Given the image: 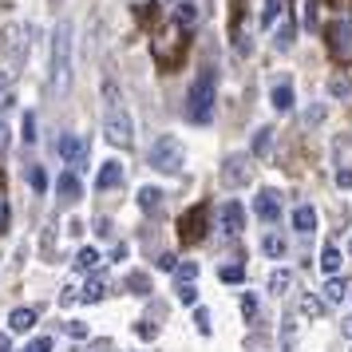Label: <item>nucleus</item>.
<instances>
[{
    "instance_id": "obj_7",
    "label": "nucleus",
    "mask_w": 352,
    "mask_h": 352,
    "mask_svg": "<svg viewBox=\"0 0 352 352\" xmlns=\"http://www.w3.org/2000/svg\"><path fill=\"white\" fill-rule=\"evenodd\" d=\"M56 151H60V159H64L67 166L83 170V162H87V143H83L80 135H64V139L56 143Z\"/></svg>"
},
{
    "instance_id": "obj_20",
    "label": "nucleus",
    "mask_w": 352,
    "mask_h": 352,
    "mask_svg": "<svg viewBox=\"0 0 352 352\" xmlns=\"http://www.w3.org/2000/svg\"><path fill=\"white\" fill-rule=\"evenodd\" d=\"M270 103L277 107V111H289V107H293V87H289V83H277V87L270 91Z\"/></svg>"
},
{
    "instance_id": "obj_14",
    "label": "nucleus",
    "mask_w": 352,
    "mask_h": 352,
    "mask_svg": "<svg viewBox=\"0 0 352 352\" xmlns=\"http://www.w3.org/2000/svg\"><path fill=\"white\" fill-rule=\"evenodd\" d=\"M56 190H60V198H80V178H76V170H64V175L56 178Z\"/></svg>"
},
{
    "instance_id": "obj_10",
    "label": "nucleus",
    "mask_w": 352,
    "mask_h": 352,
    "mask_svg": "<svg viewBox=\"0 0 352 352\" xmlns=\"http://www.w3.org/2000/svg\"><path fill=\"white\" fill-rule=\"evenodd\" d=\"M349 40H352V24L349 20H333V24H329V44H333L336 56L349 52Z\"/></svg>"
},
{
    "instance_id": "obj_23",
    "label": "nucleus",
    "mask_w": 352,
    "mask_h": 352,
    "mask_svg": "<svg viewBox=\"0 0 352 352\" xmlns=\"http://www.w3.org/2000/svg\"><path fill=\"white\" fill-rule=\"evenodd\" d=\"M293 344H297V320L285 317L281 320V352H293Z\"/></svg>"
},
{
    "instance_id": "obj_44",
    "label": "nucleus",
    "mask_w": 352,
    "mask_h": 352,
    "mask_svg": "<svg viewBox=\"0 0 352 352\" xmlns=\"http://www.w3.org/2000/svg\"><path fill=\"white\" fill-rule=\"evenodd\" d=\"M4 87H8V76H0V91H4Z\"/></svg>"
},
{
    "instance_id": "obj_21",
    "label": "nucleus",
    "mask_w": 352,
    "mask_h": 352,
    "mask_svg": "<svg viewBox=\"0 0 352 352\" xmlns=\"http://www.w3.org/2000/svg\"><path fill=\"white\" fill-rule=\"evenodd\" d=\"M349 297V281H340V277H329V285H324V301L329 305H340Z\"/></svg>"
},
{
    "instance_id": "obj_9",
    "label": "nucleus",
    "mask_w": 352,
    "mask_h": 352,
    "mask_svg": "<svg viewBox=\"0 0 352 352\" xmlns=\"http://www.w3.org/2000/svg\"><path fill=\"white\" fill-rule=\"evenodd\" d=\"M202 222H206V206H194L190 214L182 218V230H178V234H182V241H186V245L202 241Z\"/></svg>"
},
{
    "instance_id": "obj_18",
    "label": "nucleus",
    "mask_w": 352,
    "mask_h": 352,
    "mask_svg": "<svg viewBox=\"0 0 352 352\" xmlns=\"http://www.w3.org/2000/svg\"><path fill=\"white\" fill-rule=\"evenodd\" d=\"M139 206H143L146 214H162V190L143 186V190H139Z\"/></svg>"
},
{
    "instance_id": "obj_12",
    "label": "nucleus",
    "mask_w": 352,
    "mask_h": 352,
    "mask_svg": "<svg viewBox=\"0 0 352 352\" xmlns=\"http://www.w3.org/2000/svg\"><path fill=\"white\" fill-rule=\"evenodd\" d=\"M293 230H297V234H313V230H317V210L297 206L293 210Z\"/></svg>"
},
{
    "instance_id": "obj_35",
    "label": "nucleus",
    "mask_w": 352,
    "mask_h": 352,
    "mask_svg": "<svg viewBox=\"0 0 352 352\" xmlns=\"http://www.w3.org/2000/svg\"><path fill=\"white\" fill-rule=\"evenodd\" d=\"M241 313H245L250 320L257 317V297H254V293H245V297H241Z\"/></svg>"
},
{
    "instance_id": "obj_40",
    "label": "nucleus",
    "mask_w": 352,
    "mask_h": 352,
    "mask_svg": "<svg viewBox=\"0 0 352 352\" xmlns=\"http://www.w3.org/2000/svg\"><path fill=\"white\" fill-rule=\"evenodd\" d=\"M159 270H162V273H175V270H178V257H175V254H162V257H159Z\"/></svg>"
},
{
    "instance_id": "obj_22",
    "label": "nucleus",
    "mask_w": 352,
    "mask_h": 352,
    "mask_svg": "<svg viewBox=\"0 0 352 352\" xmlns=\"http://www.w3.org/2000/svg\"><path fill=\"white\" fill-rule=\"evenodd\" d=\"M320 270L329 273V277H336V270H340V250L336 245H324L320 250Z\"/></svg>"
},
{
    "instance_id": "obj_34",
    "label": "nucleus",
    "mask_w": 352,
    "mask_h": 352,
    "mask_svg": "<svg viewBox=\"0 0 352 352\" xmlns=\"http://www.w3.org/2000/svg\"><path fill=\"white\" fill-rule=\"evenodd\" d=\"M127 289H135V293H151V285H146L143 273H131V277H127Z\"/></svg>"
},
{
    "instance_id": "obj_45",
    "label": "nucleus",
    "mask_w": 352,
    "mask_h": 352,
    "mask_svg": "<svg viewBox=\"0 0 352 352\" xmlns=\"http://www.w3.org/2000/svg\"><path fill=\"white\" fill-rule=\"evenodd\" d=\"M0 226H4V202H0Z\"/></svg>"
},
{
    "instance_id": "obj_19",
    "label": "nucleus",
    "mask_w": 352,
    "mask_h": 352,
    "mask_svg": "<svg viewBox=\"0 0 352 352\" xmlns=\"http://www.w3.org/2000/svg\"><path fill=\"white\" fill-rule=\"evenodd\" d=\"M289 285H293V273H289V270H273L270 273V293H273V297H285Z\"/></svg>"
},
{
    "instance_id": "obj_30",
    "label": "nucleus",
    "mask_w": 352,
    "mask_h": 352,
    "mask_svg": "<svg viewBox=\"0 0 352 352\" xmlns=\"http://www.w3.org/2000/svg\"><path fill=\"white\" fill-rule=\"evenodd\" d=\"M301 313H305V317H320V313H324V305H320L317 297H305V301H301Z\"/></svg>"
},
{
    "instance_id": "obj_48",
    "label": "nucleus",
    "mask_w": 352,
    "mask_h": 352,
    "mask_svg": "<svg viewBox=\"0 0 352 352\" xmlns=\"http://www.w3.org/2000/svg\"><path fill=\"white\" fill-rule=\"evenodd\" d=\"M0 131H4V127H0Z\"/></svg>"
},
{
    "instance_id": "obj_3",
    "label": "nucleus",
    "mask_w": 352,
    "mask_h": 352,
    "mask_svg": "<svg viewBox=\"0 0 352 352\" xmlns=\"http://www.w3.org/2000/svg\"><path fill=\"white\" fill-rule=\"evenodd\" d=\"M146 162L159 170V175H182V166H186V151L178 143L175 135H159L151 151H146Z\"/></svg>"
},
{
    "instance_id": "obj_2",
    "label": "nucleus",
    "mask_w": 352,
    "mask_h": 352,
    "mask_svg": "<svg viewBox=\"0 0 352 352\" xmlns=\"http://www.w3.org/2000/svg\"><path fill=\"white\" fill-rule=\"evenodd\" d=\"M52 87L56 96H64L72 87V24L67 20H60L52 36Z\"/></svg>"
},
{
    "instance_id": "obj_43",
    "label": "nucleus",
    "mask_w": 352,
    "mask_h": 352,
    "mask_svg": "<svg viewBox=\"0 0 352 352\" xmlns=\"http://www.w3.org/2000/svg\"><path fill=\"white\" fill-rule=\"evenodd\" d=\"M0 352H8V336H0Z\"/></svg>"
},
{
    "instance_id": "obj_38",
    "label": "nucleus",
    "mask_w": 352,
    "mask_h": 352,
    "mask_svg": "<svg viewBox=\"0 0 352 352\" xmlns=\"http://www.w3.org/2000/svg\"><path fill=\"white\" fill-rule=\"evenodd\" d=\"M24 143H36V115H24Z\"/></svg>"
},
{
    "instance_id": "obj_28",
    "label": "nucleus",
    "mask_w": 352,
    "mask_h": 352,
    "mask_svg": "<svg viewBox=\"0 0 352 352\" xmlns=\"http://www.w3.org/2000/svg\"><path fill=\"white\" fill-rule=\"evenodd\" d=\"M178 301L182 305H198V289H194V281H182V285H178Z\"/></svg>"
},
{
    "instance_id": "obj_33",
    "label": "nucleus",
    "mask_w": 352,
    "mask_h": 352,
    "mask_svg": "<svg viewBox=\"0 0 352 352\" xmlns=\"http://www.w3.org/2000/svg\"><path fill=\"white\" fill-rule=\"evenodd\" d=\"M87 333H91V329H87L83 320H67V336H72V340H83Z\"/></svg>"
},
{
    "instance_id": "obj_24",
    "label": "nucleus",
    "mask_w": 352,
    "mask_h": 352,
    "mask_svg": "<svg viewBox=\"0 0 352 352\" xmlns=\"http://www.w3.org/2000/svg\"><path fill=\"white\" fill-rule=\"evenodd\" d=\"M270 146H273V131L261 127V131L254 135V155H270Z\"/></svg>"
},
{
    "instance_id": "obj_46",
    "label": "nucleus",
    "mask_w": 352,
    "mask_h": 352,
    "mask_svg": "<svg viewBox=\"0 0 352 352\" xmlns=\"http://www.w3.org/2000/svg\"><path fill=\"white\" fill-rule=\"evenodd\" d=\"M349 297H352V289H349Z\"/></svg>"
},
{
    "instance_id": "obj_25",
    "label": "nucleus",
    "mask_w": 352,
    "mask_h": 352,
    "mask_svg": "<svg viewBox=\"0 0 352 352\" xmlns=\"http://www.w3.org/2000/svg\"><path fill=\"white\" fill-rule=\"evenodd\" d=\"M28 182H32V190H36V194L48 190V175H44V166H28Z\"/></svg>"
},
{
    "instance_id": "obj_1",
    "label": "nucleus",
    "mask_w": 352,
    "mask_h": 352,
    "mask_svg": "<svg viewBox=\"0 0 352 352\" xmlns=\"http://www.w3.org/2000/svg\"><path fill=\"white\" fill-rule=\"evenodd\" d=\"M214 96H218V72L198 67L190 91H186V119L190 123H210L214 119Z\"/></svg>"
},
{
    "instance_id": "obj_11",
    "label": "nucleus",
    "mask_w": 352,
    "mask_h": 352,
    "mask_svg": "<svg viewBox=\"0 0 352 352\" xmlns=\"http://www.w3.org/2000/svg\"><path fill=\"white\" fill-rule=\"evenodd\" d=\"M119 182H123V166H119L115 159L103 162V166H99V175H96V190H115Z\"/></svg>"
},
{
    "instance_id": "obj_16",
    "label": "nucleus",
    "mask_w": 352,
    "mask_h": 352,
    "mask_svg": "<svg viewBox=\"0 0 352 352\" xmlns=\"http://www.w3.org/2000/svg\"><path fill=\"white\" fill-rule=\"evenodd\" d=\"M103 297H107V281H103V277H91V281L80 289V301H87V305L103 301Z\"/></svg>"
},
{
    "instance_id": "obj_8",
    "label": "nucleus",
    "mask_w": 352,
    "mask_h": 352,
    "mask_svg": "<svg viewBox=\"0 0 352 352\" xmlns=\"http://www.w3.org/2000/svg\"><path fill=\"white\" fill-rule=\"evenodd\" d=\"M254 210H257L261 222H277V218H281V194L277 190H261L257 194V202H254Z\"/></svg>"
},
{
    "instance_id": "obj_15",
    "label": "nucleus",
    "mask_w": 352,
    "mask_h": 352,
    "mask_svg": "<svg viewBox=\"0 0 352 352\" xmlns=\"http://www.w3.org/2000/svg\"><path fill=\"white\" fill-rule=\"evenodd\" d=\"M32 324H36V309H12V317H8L12 333H28Z\"/></svg>"
},
{
    "instance_id": "obj_27",
    "label": "nucleus",
    "mask_w": 352,
    "mask_h": 352,
    "mask_svg": "<svg viewBox=\"0 0 352 352\" xmlns=\"http://www.w3.org/2000/svg\"><path fill=\"white\" fill-rule=\"evenodd\" d=\"M261 250L270 257H285V238H277V234H270V238L261 241Z\"/></svg>"
},
{
    "instance_id": "obj_32",
    "label": "nucleus",
    "mask_w": 352,
    "mask_h": 352,
    "mask_svg": "<svg viewBox=\"0 0 352 352\" xmlns=\"http://www.w3.org/2000/svg\"><path fill=\"white\" fill-rule=\"evenodd\" d=\"M175 277H178V285H182V281H194V277H198V265L186 261V265H178V270H175Z\"/></svg>"
},
{
    "instance_id": "obj_29",
    "label": "nucleus",
    "mask_w": 352,
    "mask_h": 352,
    "mask_svg": "<svg viewBox=\"0 0 352 352\" xmlns=\"http://www.w3.org/2000/svg\"><path fill=\"white\" fill-rule=\"evenodd\" d=\"M277 16H281V0H265V12H261V24L270 28V24H273Z\"/></svg>"
},
{
    "instance_id": "obj_36",
    "label": "nucleus",
    "mask_w": 352,
    "mask_h": 352,
    "mask_svg": "<svg viewBox=\"0 0 352 352\" xmlns=\"http://www.w3.org/2000/svg\"><path fill=\"white\" fill-rule=\"evenodd\" d=\"M194 324H198V333H202V336L210 333V313H206V309H194Z\"/></svg>"
},
{
    "instance_id": "obj_37",
    "label": "nucleus",
    "mask_w": 352,
    "mask_h": 352,
    "mask_svg": "<svg viewBox=\"0 0 352 352\" xmlns=\"http://www.w3.org/2000/svg\"><path fill=\"white\" fill-rule=\"evenodd\" d=\"M289 44H293V24H281V32H277V48L285 52Z\"/></svg>"
},
{
    "instance_id": "obj_39",
    "label": "nucleus",
    "mask_w": 352,
    "mask_h": 352,
    "mask_svg": "<svg viewBox=\"0 0 352 352\" xmlns=\"http://www.w3.org/2000/svg\"><path fill=\"white\" fill-rule=\"evenodd\" d=\"M24 352H52V336H36V340H32Z\"/></svg>"
},
{
    "instance_id": "obj_26",
    "label": "nucleus",
    "mask_w": 352,
    "mask_h": 352,
    "mask_svg": "<svg viewBox=\"0 0 352 352\" xmlns=\"http://www.w3.org/2000/svg\"><path fill=\"white\" fill-rule=\"evenodd\" d=\"M218 277H222L226 285H238V281H245V265H222Z\"/></svg>"
},
{
    "instance_id": "obj_4",
    "label": "nucleus",
    "mask_w": 352,
    "mask_h": 352,
    "mask_svg": "<svg viewBox=\"0 0 352 352\" xmlns=\"http://www.w3.org/2000/svg\"><path fill=\"white\" fill-rule=\"evenodd\" d=\"M103 135H107L115 146H131V143H135L131 115L123 111V107H107V115H103Z\"/></svg>"
},
{
    "instance_id": "obj_13",
    "label": "nucleus",
    "mask_w": 352,
    "mask_h": 352,
    "mask_svg": "<svg viewBox=\"0 0 352 352\" xmlns=\"http://www.w3.org/2000/svg\"><path fill=\"white\" fill-rule=\"evenodd\" d=\"M202 20V4H178L175 8V24L178 28H194Z\"/></svg>"
},
{
    "instance_id": "obj_41",
    "label": "nucleus",
    "mask_w": 352,
    "mask_h": 352,
    "mask_svg": "<svg viewBox=\"0 0 352 352\" xmlns=\"http://www.w3.org/2000/svg\"><path fill=\"white\" fill-rule=\"evenodd\" d=\"M336 182H340V186H352V170H340V175H336Z\"/></svg>"
},
{
    "instance_id": "obj_6",
    "label": "nucleus",
    "mask_w": 352,
    "mask_h": 352,
    "mask_svg": "<svg viewBox=\"0 0 352 352\" xmlns=\"http://www.w3.org/2000/svg\"><path fill=\"white\" fill-rule=\"evenodd\" d=\"M250 175H254L250 155H230V159L222 162V186H230V190L245 186V182H250Z\"/></svg>"
},
{
    "instance_id": "obj_42",
    "label": "nucleus",
    "mask_w": 352,
    "mask_h": 352,
    "mask_svg": "<svg viewBox=\"0 0 352 352\" xmlns=\"http://www.w3.org/2000/svg\"><path fill=\"white\" fill-rule=\"evenodd\" d=\"M340 329H344V336H349V340H352V317L344 320V324H340Z\"/></svg>"
},
{
    "instance_id": "obj_17",
    "label": "nucleus",
    "mask_w": 352,
    "mask_h": 352,
    "mask_svg": "<svg viewBox=\"0 0 352 352\" xmlns=\"http://www.w3.org/2000/svg\"><path fill=\"white\" fill-rule=\"evenodd\" d=\"M99 265H103V257H99V250H91V245H83L80 254H76V270H83V273H96Z\"/></svg>"
},
{
    "instance_id": "obj_5",
    "label": "nucleus",
    "mask_w": 352,
    "mask_h": 352,
    "mask_svg": "<svg viewBox=\"0 0 352 352\" xmlns=\"http://www.w3.org/2000/svg\"><path fill=\"white\" fill-rule=\"evenodd\" d=\"M214 226L222 230V238H238L241 230H245V210L238 202H222V206L214 210Z\"/></svg>"
},
{
    "instance_id": "obj_31",
    "label": "nucleus",
    "mask_w": 352,
    "mask_h": 352,
    "mask_svg": "<svg viewBox=\"0 0 352 352\" xmlns=\"http://www.w3.org/2000/svg\"><path fill=\"white\" fill-rule=\"evenodd\" d=\"M329 91H333V96H349L352 83L344 80V76H333V80H329Z\"/></svg>"
},
{
    "instance_id": "obj_47",
    "label": "nucleus",
    "mask_w": 352,
    "mask_h": 352,
    "mask_svg": "<svg viewBox=\"0 0 352 352\" xmlns=\"http://www.w3.org/2000/svg\"><path fill=\"white\" fill-rule=\"evenodd\" d=\"M170 4H175V0H170Z\"/></svg>"
}]
</instances>
